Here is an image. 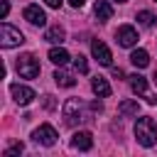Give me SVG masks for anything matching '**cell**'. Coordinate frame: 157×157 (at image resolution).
I'll return each mask as SVG.
<instances>
[{"instance_id":"6da1fadb","label":"cell","mask_w":157,"mask_h":157,"mask_svg":"<svg viewBox=\"0 0 157 157\" xmlns=\"http://www.w3.org/2000/svg\"><path fill=\"white\" fill-rule=\"evenodd\" d=\"M135 137L142 147H152L157 142V128H155V120L152 118H137L135 123Z\"/></svg>"},{"instance_id":"7a4b0ae2","label":"cell","mask_w":157,"mask_h":157,"mask_svg":"<svg viewBox=\"0 0 157 157\" xmlns=\"http://www.w3.org/2000/svg\"><path fill=\"white\" fill-rule=\"evenodd\" d=\"M22 42H25V34H22L17 27H12V25H7V22L0 25V44H2V49L20 47Z\"/></svg>"},{"instance_id":"3957f363","label":"cell","mask_w":157,"mask_h":157,"mask_svg":"<svg viewBox=\"0 0 157 157\" xmlns=\"http://www.w3.org/2000/svg\"><path fill=\"white\" fill-rule=\"evenodd\" d=\"M15 66H17V74L22 78H37L39 76V61L34 54H22Z\"/></svg>"},{"instance_id":"277c9868","label":"cell","mask_w":157,"mask_h":157,"mask_svg":"<svg viewBox=\"0 0 157 157\" xmlns=\"http://www.w3.org/2000/svg\"><path fill=\"white\" fill-rule=\"evenodd\" d=\"M10 93H12L15 103H20V105H29L37 98V93L29 86H25V83H10Z\"/></svg>"},{"instance_id":"5b68a950","label":"cell","mask_w":157,"mask_h":157,"mask_svg":"<svg viewBox=\"0 0 157 157\" xmlns=\"http://www.w3.org/2000/svg\"><path fill=\"white\" fill-rule=\"evenodd\" d=\"M56 137H59V135H56V130H54L52 125H47V123H44V125H39V128L32 132V140H34V142H39V145H44V147H52V145L56 142Z\"/></svg>"},{"instance_id":"8992f818","label":"cell","mask_w":157,"mask_h":157,"mask_svg":"<svg viewBox=\"0 0 157 157\" xmlns=\"http://www.w3.org/2000/svg\"><path fill=\"white\" fill-rule=\"evenodd\" d=\"M91 54H93V59H96L101 66H110V64H113V54H110V49H108L101 39H93V42H91Z\"/></svg>"},{"instance_id":"52a82bcc","label":"cell","mask_w":157,"mask_h":157,"mask_svg":"<svg viewBox=\"0 0 157 157\" xmlns=\"http://www.w3.org/2000/svg\"><path fill=\"white\" fill-rule=\"evenodd\" d=\"M81 101L78 98H66V103H64V108H61V113H64V118H66V123L69 125H74V123H78L81 120Z\"/></svg>"},{"instance_id":"ba28073f","label":"cell","mask_w":157,"mask_h":157,"mask_svg":"<svg viewBox=\"0 0 157 157\" xmlns=\"http://www.w3.org/2000/svg\"><path fill=\"white\" fill-rule=\"evenodd\" d=\"M22 15H25V20H27L29 25H34V27H44V25H47V15H44V10H42L39 5H27V7L22 10Z\"/></svg>"},{"instance_id":"9c48e42d","label":"cell","mask_w":157,"mask_h":157,"mask_svg":"<svg viewBox=\"0 0 157 157\" xmlns=\"http://www.w3.org/2000/svg\"><path fill=\"white\" fill-rule=\"evenodd\" d=\"M115 39H118V44H120V47H135V44H137V32H135V27L123 25V27H118Z\"/></svg>"},{"instance_id":"30bf717a","label":"cell","mask_w":157,"mask_h":157,"mask_svg":"<svg viewBox=\"0 0 157 157\" xmlns=\"http://www.w3.org/2000/svg\"><path fill=\"white\" fill-rule=\"evenodd\" d=\"M71 145H74L76 150H81V152H88V150L93 147V135H91L88 130H81V132H76V135L71 137Z\"/></svg>"},{"instance_id":"8fae6325","label":"cell","mask_w":157,"mask_h":157,"mask_svg":"<svg viewBox=\"0 0 157 157\" xmlns=\"http://www.w3.org/2000/svg\"><path fill=\"white\" fill-rule=\"evenodd\" d=\"M93 12H96L98 22H108V20L113 17V5H110V2H105V0H98V2H96V7H93Z\"/></svg>"},{"instance_id":"7c38bea8","label":"cell","mask_w":157,"mask_h":157,"mask_svg":"<svg viewBox=\"0 0 157 157\" xmlns=\"http://www.w3.org/2000/svg\"><path fill=\"white\" fill-rule=\"evenodd\" d=\"M91 88H93V93H96L98 98H108V96H110V83H108L103 76H96V78L91 81Z\"/></svg>"},{"instance_id":"4fadbf2b","label":"cell","mask_w":157,"mask_h":157,"mask_svg":"<svg viewBox=\"0 0 157 157\" xmlns=\"http://www.w3.org/2000/svg\"><path fill=\"white\" fill-rule=\"evenodd\" d=\"M69 59H71V56H69V52H66L64 47H52V49H49V61H52V64L64 66Z\"/></svg>"},{"instance_id":"5bb4252c","label":"cell","mask_w":157,"mask_h":157,"mask_svg":"<svg viewBox=\"0 0 157 157\" xmlns=\"http://www.w3.org/2000/svg\"><path fill=\"white\" fill-rule=\"evenodd\" d=\"M64 37H66V32H64V27H61V25H54V27H49V29L44 32V39H47V42H52V44H61V42H64Z\"/></svg>"},{"instance_id":"9a60e30c","label":"cell","mask_w":157,"mask_h":157,"mask_svg":"<svg viewBox=\"0 0 157 157\" xmlns=\"http://www.w3.org/2000/svg\"><path fill=\"white\" fill-rule=\"evenodd\" d=\"M130 61H132L137 69H145V66L150 64V54H147L145 49H135V52L130 54Z\"/></svg>"},{"instance_id":"2e32d148","label":"cell","mask_w":157,"mask_h":157,"mask_svg":"<svg viewBox=\"0 0 157 157\" xmlns=\"http://www.w3.org/2000/svg\"><path fill=\"white\" fill-rule=\"evenodd\" d=\"M54 81H56V86H64V88L76 86V78L71 74H66V71H54Z\"/></svg>"},{"instance_id":"e0dca14e","label":"cell","mask_w":157,"mask_h":157,"mask_svg":"<svg viewBox=\"0 0 157 157\" xmlns=\"http://www.w3.org/2000/svg\"><path fill=\"white\" fill-rule=\"evenodd\" d=\"M128 78H130V88H132L135 93H145V91H147V78H145V76L132 74V76H128Z\"/></svg>"},{"instance_id":"ac0fdd59","label":"cell","mask_w":157,"mask_h":157,"mask_svg":"<svg viewBox=\"0 0 157 157\" xmlns=\"http://www.w3.org/2000/svg\"><path fill=\"white\" fill-rule=\"evenodd\" d=\"M118 113H120V115H137V113H140V103H137V101H123V103L118 105Z\"/></svg>"},{"instance_id":"d6986e66","label":"cell","mask_w":157,"mask_h":157,"mask_svg":"<svg viewBox=\"0 0 157 157\" xmlns=\"http://www.w3.org/2000/svg\"><path fill=\"white\" fill-rule=\"evenodd\" d=\"M155 20H157V17H155L150 10H140V12H137V22H140L142 27H152V25H155Z\"/></svg>"},{"instance_id":"ffe728a7","label":"cell","mask_w":157,"mask_h":157,"mask_svg":"<svg viewBox=\"0 0 157 157\" xmlns=\"http://www.w3.org/2000/svg\"><path fill=\"white\" fill-rule=\"evenodd\" d=\"M74 66H76L78 74H86V71H88V61H86V56H81V54L74 56Z\"/></svg>"},{"instance_id":"44dd1931","label":"cell","mask_w":157,"mask_h":157,"mask_svg":"<svg viewBox=\"0 0 157 157\" xmlns=\"http://www.w3.org/2000/svg\"><path fill=\"white\" fill-rule=\"evenodd\" d=\"M22 150H25V145H22V142H12L2 155H5V157H15V155H22Z\"/></svg>"},{"instance_id":"7402d4cb","label":"cell","mask_w":157,"mask_h":157,"mask_svg":"<svg viewBox=\"0 0 157 157\" xmlns=\"http://www.w3.org/2000/svg\"><path fill=\"white\" fill-rule=\"evenodd\" d=\"M7 12H10V2H7V0H2V2H0V17L5 20V17H7Z\"/></svg>"},{"instance_id":"603a6c76","label":"cell","mask_w":157,"mask_h":157,"mask_svg":"<svg viewBox=\"0 0 157 157\" xmlns=\"http://www.w3.org/2000/svg\"><path fill=\"white\" fill-rule=\"evenodd\" d=\"M91 110L101 113V110H103V103H101V101H93V103H91Z\"/></svg>"},{"instance_id":"cb8c5ba5","label":"cell","mask_w":157,"mask_h":157,"mask_svg":"<svg viewBox=\"0 0 157 157\" xmlns=\"http://www.w3.org/2000/svg\"><path fill=\"white\" fill-rule=\"evenodd\" d=\"M44 2H47L49 7H54V10H59V7H61V0H44Z\"/></svg>"},{"instance_id":"d4e9b609","label":"cell","mask_w":157,"mask_h":157,"mask_svg":"<svg viewBox=\"0 0 157 157\" xmlns=\"http://www.w3.org/2000/svg\"><path fill=\"white\" fill-rule=\"evenodd\" d=\"M44 105H47V108H54V101H52V96H44Z\"/></svg>"},{"instance_id":"484cf974","label":"cell","mask_w":157,"mask_h":157,"mask_svg":"<svg viewBox=\"0 0 157 157\" xmlns=\"http://www.w3.org/2000/svg\"><path fill=\"white\" fill-rule=\"evenodd\" d=\"M71 7H83V0H69Z\"/></svg>"},{"instance_id":"4316f807","label":"cell","mask_w":157,"mask_h":157,"mask_svg":"<svg viewBox=\"0 0 157 157\" xmlns=\"http://www.w3.org/2000/svg\"><path fill=\"white\" fill-rule=\"evenodd\" d=\"M155 83H157V71H155Z\"/></svg>"},{"instance_id":"83f0119b","label":"cell","mask_w":157,"mask_h":157,"mask_svg":"<svg viewBox=\"0 0 157 157\" xmlns=\"http://www.w3.org/2000/svg\"><path fill=\"white\" fill-rule=\"evenodd\" d=\"M115 2H128V0H115Z\"/></svg>"},{"instance_id":"f1b7e54d","label":"cell","mask_w":157,"mask_h":157,"mask_svg":"<svg viewBox=\"0 0 157 157\" xmlns=\"http://www.w3.org/2000/svg\"><path fill=\"white\" fill-rule=\"evenodd\" d=\"M155 2H157V0H155Z\"/></svg>"}]
</instances>
